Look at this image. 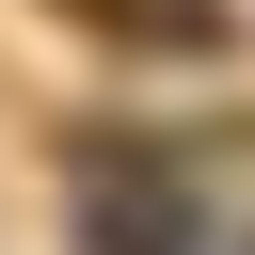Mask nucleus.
I'll use <instances>...</instances> for the list:
<instances>
[{
  "label": "nucleus",
  "instance_id": "1",
  "mask_svg": "<svg viewBox=\"0 0 255 255\" xmlns=\"http://www.w3.org/2000/svg\"><path fill=\"white\" fill-rule=\"evenodd\" d=\"M80 32H128V48H223V0H64Z\"/></svg>",
  "mask_w": 255,
  "mask_h": 255
},
{
  "label": "nucleus",
  "instance_id": "2",
  "mask_svg": "<svg viewBox=\"0 0 255 255\" xmlns=\"http://www.w3.org/2000/svg\"><path fill=\"white\" fill-rule=\"evenodd\" d=\"M96 255H175V175H96Z\"/></svg>",
  "mask_w": 255,
  "mask_h": 255
}]
</instances>
